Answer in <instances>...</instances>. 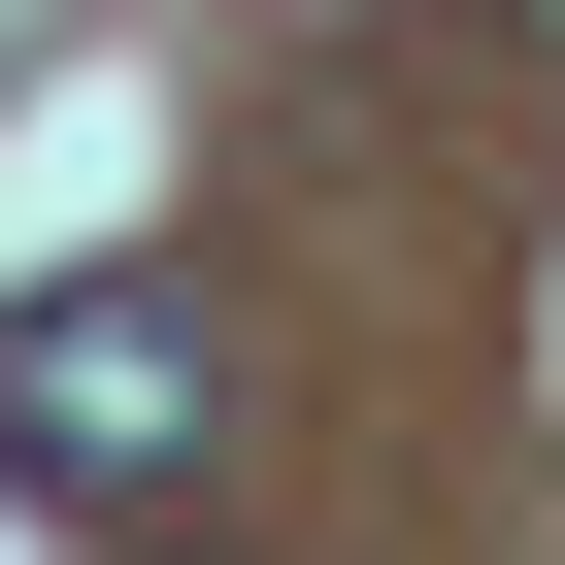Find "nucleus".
Segmentation results:
<instances>
[{"mask_svg": "<svg viewBox=\"0 0 565 565\" xmlns=\"http://www.w3.org/2000/svg\"><path fill=\"white\" fill-rule=\"evenodd\" d=\"M167 565H200V532H167Z\"/></svg>", "mask_w": 565, "mask_h": 565, "instance_id": "nucleus-3", "label": "nucleus"}, {"mask_svg": "<svg viewBox=\"0 0 565 565\" xmlns=\"http://www.w3.org/2000/svg\"><path fill=\"white\" fill-rule=\"evenodd\" d=\"M0 466H34V499H167L200 466V300H167V266L0 300Z\"/></svg>", "mask_w": 565, "mask_h": 565, "instance_id": "nucleus-1", "label": "nucleus"}, {"mask_svg": "<svg viewBox=\"0 0 565 565\" xmlns=\"http://www.w3.org/2000/svg\"><path fill=\"white\" fill-rule=\"evenodd\" d=\"M532 34H565V0H532Z\"/></svg>", "mask_w": 565, "mask_h": 565, "instance_id": "nucleus-2", "label": "nucleus"}]
</instances>
